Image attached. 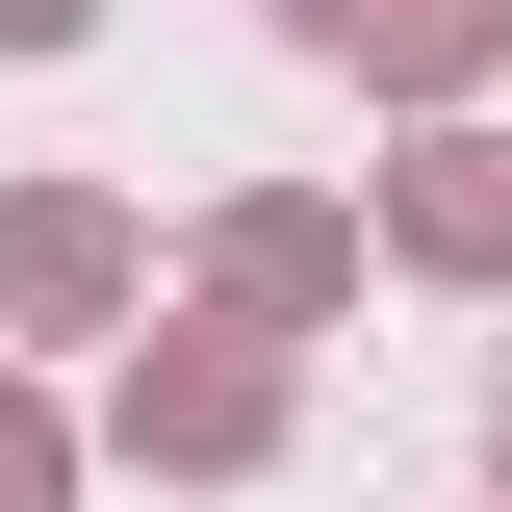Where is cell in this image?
Instances as JSON below:
<instances>
[{"label":"cell","mask_w":512,"mask_h":512,"mask_svg":"<svg viewBox=\"0 0 512 512\" xmlns=\"http://www.w3.org/2000/svg\"><path fill=\"white\" fill-rule=\"evenodd\" d=\"M410 231H436V256H512V180H487V154H436V180H410Z\"/></svg>","instance_id":"1"}]
</instances>
